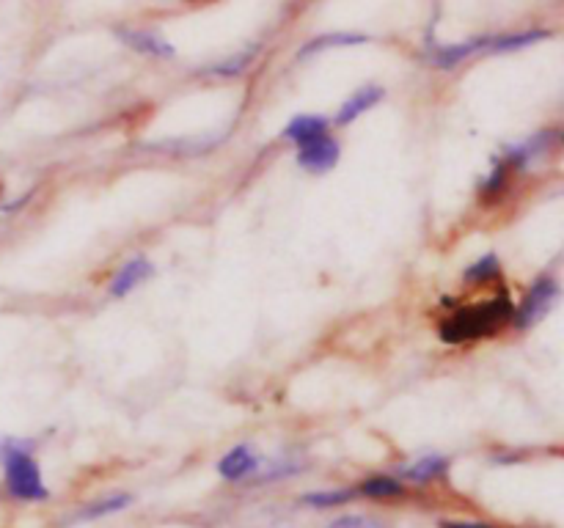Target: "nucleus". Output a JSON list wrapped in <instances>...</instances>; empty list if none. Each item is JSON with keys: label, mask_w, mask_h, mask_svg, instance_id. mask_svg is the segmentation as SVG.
I'll use <instances>...</instances> for the list:
<instances>
[{"label": "nucleus", "mask_w": 564, "mask_h": 528, "mask_svg": "<svg viewBox=\"0 0 564 528\" xmlns=\"http://www.w3.org/2000/svg\"><path fill=\"white\" fill-rule=\"evenodd\" d=\"M515 314V306L509 300L507 292H498L490 300L474 303V306H465L452 311L449 317L443 319L438 336L443 344H463V341L474 339H487V336H496L498 330L507 328Z\"/></svg>", "instance_id": "f257e3e1"}, {"label": "nucleus", "mask_w": 564, "mask_h": 528, "mask_svg": "<svg viewBox=\"0 0 564 528\" xmlns=\"http://www.w3.org/2000/svg\"><path fill=\"white\" fill-rule=\"evenodd\" d=\"M0 462L6 473V487L20 501H45L47 484L42 471L31 454V443L25 440H3L0 443Z\"/></svg>", "instance_id": "f03ea898"}, {"label": "nucleus", "mask_w": 564, "mask_h": 528, "mask_svg": "<svg viewBox=\"0 0 564 528\" xmlns=\"http://www.w3.org/2000/svg\"><path fill=\"white\" fill-rule=\"evenodd\" d=\"M559 295H562V286L553 275H540L534 284L529 286V292L523 295L520 306L515 308L512 314V325L518 330H529L534 328L537 322L551 314V308L559 303Z\"/></svg>", "instance_id": "7ed1b4c3"}, {"label": "nucleus", "mask_w": 564, "mask_h": 528, "mask_svg": "<svg viewBox=\"0 0 564 528\" xmlns=\"http://www.w3.org/2000/svg\"><path fill=\"white\" fill-rule=\"evenodd\" d=\"M339 157H342V146L336 138H331V132L317 138V141L300 143L298 154H295L300 168L309 171V174H328L331 168H336Z\"/></svg>", "instance_id": "20e7f679"}, {"label": "nucleus", "mask_w": 564, "mask_h": 528, "mask_svg": "<svg viewBox=\"0 0 564 528\" xmlns=\"http://www.w3.org/2000/svg\"><path fill=\"white\" fill-rule=\"evenodd\" d=\"M553 143H556V132L551 130L537 132V135H531L526 141L507 146V152H504L501 160H504L512 171H529L531 165H537L540 160L548 157Z\"/></svg>", "instance_id": "39448f33"}, {"label": "nucleus", "mask_w": 564, "mask_h": 528, "mask_svg": "<svg viewBox=\"0 0 564 528\" xmlns=\"http://www.w3.org/2000/svg\"><path fill=\"white\" fill-rule=\"evenodd\" d=\"M262 462L265 460L251 446H234L218 462V473H221L226 482H248V479H256Z\"/></svg>", "instance_id": "423d86ee"}, {"label": "nucleus", "mask_w": 564, "mask_h": 528, "mask_svg": "<svg viewBox=\"0 0 564 528\" xmlns=\"http://www.w3.org/2000/svg\"><path fill=\"white\" fill-rule=\"evenodd\" d=\"M487 42H490V36H476V39H468V42L432 47L430 64L438 66V69H454V66H460L463 61H468L471 55L485 53Z\"/></svg>", "instance_id": "0eeeda50"}, {"label": "nucleus", "mask_w": 564, "mask_h": 528, "mask_svg": "<svg viewBox=\"0 0 564 528\" xmlns=\"http://www.w3.org/2000/svg\"><path fill=\"white\" fill-rule=\"evenodd\" d=\"M386 97V88L383 86H364L358 88L355 94L347 97V102H342V108L336 110V116H333V124L336 127H347V124H353L361 113L366 110H372L380 102V99Z\"/></svg>", "instance_id": "6e6552de"}, {"label": "nucleus", "mask_w": 564, "mask_h": 528, "mask_svg": "<svg viewBox=\"0 0 564 528\" xmlns=\"http://www.w3.org/2000/svg\"><path fill=\"white\" fill-rule=\"evenodd\" d=\"M152 273H155V267H152V262H149V259H144V256H135V259H130V262H124L122 267L116 270L111 286H108V292H111L113 297L130 295V292L144 284L146 278H149V275H152Z\"/></svg>", "instance_id": "1a4fd4ad"}, {"label": "nucleus", "mask_w": 564, "mask_h": 528, "mask_svg": "<svg viewBox=\"0 0 564 528\" xmlns=\"http://www.w3.org/2000/svg\"><path fill=\"white\" fill-rule=\"evenodd\" d=\"M331 127H333V119H328V116H320V113H303V116H295V119L284 127V138L295 143V146H300V143L317 141L322 135H328Z\"/></svg>", "instance_id": "9d476101"}, {"label": "nucleus", "mask_w": 564, "mask_h": 528, "mask_svg": "<svg viewBox=\"0 0 564 528\" xmlns=\"http://www.w3.org/2000/svg\"><path fill=\"white\" fill-rule=\"evenodd\" d=\"M119 33V39H122L130 50L141 55H149V58H174V47L163 39V36H157L152 31H133V28H127V31H116Z\"/></svg>", "instance_id": "9b49d317"}, {"label": "nucleus", "mask_w": 564, "mask_h": 528, "mask_svg": "<svg viewBox=\"0 0 564 528\" xmlns=\"http://www.w3.org/2000/svg\"><path fill=\"white\" fill-rule=\"evenodd\" d=\"M446 471H449L446 457H441V454H427V457H421V460L410 462L405 468H399V476H402L405 482L430 484L435 482V479H441Z\"/></svg>", "instance_id": "f8f14e48"}, {"label": "nucleus", "mask_w": 564, "mask_h": 528, "mask_svg": "<svg viewBox=\"0 0 564 528\" xmlns=\"http://www.w3.org/2000/svg\"><path fill=\"white\" fill-rule=\"evenodd\" d=\"M548 36H551V31H545V28L501 33V36H490L485 53H515V50H526V47L542 42V39H548Z\"/></svg>", "instance_id": "ddd939ff"}, {"label": "nucleus", "mask_w": 564, "mask_h": 528, "mask_svg": "<svg viewBox=\"0 0 564 528\" xmlns=\"http://www.w3.org/2000/svg\"><path fill=\"white\" fill-rule=\"evenodd\" d=\"M501 262L496 253H485L482 259H476L474 264H468L463 270V284L465 286H487L501 278Z\"/></svg>", "instance_id": "4468645a"}, {"label": "nucleus", "mask_w": 564, "mask_h": 528, "mask_svg": "<svg viewBox=\"0 0 564 528\" xmlns=\"http://www.w3.org/2000/svg\"><path fill=\"white\" fill-rule=\"evenodd\" d=\"M369 42V36L364 33H325V36H317L311 39L306 47H300V58H309V55H317L322 50H331V47H353V44H364Z\"/></svg>", "instance_id": "2eb2a0df"}, {"label": "nucleus", "mask_w": 564, "mask_h": 528, "mask_svg": "<svg viewBox=\"0 0 564 528\" xmlns=\"http://www.w3.org/2000/svg\"><path fill=\"white\" fill-rule=\"evenodd\" d=\"M509 176H512V168H509L504 160H496L493 171H490V174L482 179V185H479V196H482V201L493 204L496 198L504 196V190L509 187Z\"/></svg>", "instance_id": "dca6fc26"}, {"label": "nucleus", "mask_w": 564, "mask_h": 528, "mask_svg": "<svg viewBox=\"0 0 564 528\" xmlns=\"http://www.w3.org/2000/svg\"><path fill=\"white\" fill-rule=\"evenodd\" d=\"M256 50H245V53H234L229 58H223L221 64H212L207 72L210 75H218V77H234V75H243L245 69L251 66L254 61Z\"/></svg>", "instance_id": "f3484780"}, {"label": "nucleus", "mask_w": 564, "mask_h": 528, "mask_svg": "<svg viewBox=\"0 0 564 528\" xmlns=\"http://www.w3.org/2000/svg\"><path fill=\"white\" fill-rule=\"evenodd\" d=\"M361 493L369 498H394V495H402V484L391 476H375L361 484Z\"/></svg>", "instance_id": "a211bd4d"}, {"label": "nucleus", "mask_w": 564, "mask_h": 528, "mask_svg": "<svg viewBox=\"0 0 564 528\" xmlns=\"http://www.w3.org/2000/svg\"><path fill=\"white\" fill-rule=\"evenodd\" d=\"M130 495H111V498H105L100 504L89 506V509H83L80 512V520H94V517H102V515H113V512H122L124 506H130Z\"/></svg>", "instance_id": "6ab92c4d"}, {"label": "nucleus", "mask_w": 564, "mask_h": 528, "mask_svg": "<svg viewBox=\"0 0 564 528\" xmlns=\"http://www.w3.org/2000/svg\"><path fill=\"white\" fill-rule=\"evenodd\" d=\"M350 498H355L353 490H320V493L306 495L303 504L314 506V509H328V506L347 504Z\"/></svg>", "instance_id": "aec40b11"}, {"label": "nucleus", "mask_w": 564, "mask_h": 528, "mask_svg": "<svg viewBox=\"0 0 564 528\" xmlns=\"http://www.w3.org/2000/svg\"><path fill=\"white\" fill-rule=\"evenodd\" d=\"M325 528H388L386 523H380L377 517L369 515H344L336 517L333 523H328Z\"/></svg>", "instance_id": "412c9836"}, {"label": "nucleus", "mask_w": 564, "mask_h": 528, "mask_svg": "<svg viewBox=\"0 0 564 528\" xmlns=\"http://www.w3.org/2000/svg\"><path fill=\"white\" fill-rule=\"evenodd\" d=\"M441 528H496V526H487V523H463V520H454V523H441Z\"/></svg>", "instance_id": "4be33fe9"}, {"label": "nucleus", "mask_w": 564, "mask_h": 528, "mask_svg": "<svg viewBox=\"0 0 564 528\" xmlns=\"http://www.w3.org/2000/svg\"><path fill=\"white\" fill-rule=\"evenodd\" d=\"M556 141H559V143H562V146H564V127H562V132L556 135Z\"/></svg>", "instance_id": "5701e85b"}]
</instances>
